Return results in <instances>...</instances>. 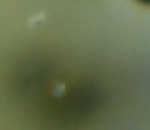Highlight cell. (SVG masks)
<instances>
[{"instance_id": "obj_1", "label": "cell", "mask_w": 150, "mask_h": 130, "mask_svg": "<svg viewBox=\"0 0 150 130\" xmlns=\"http://www.w3.org/2000/svg\"><path fill=\"white\" fill-rule=\"evenodd\" d=\"M139 4H142V5H150V0H137Z\"/></svg>"}]
</instances>
